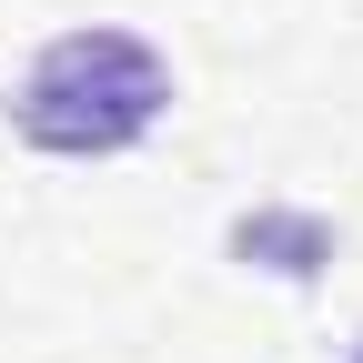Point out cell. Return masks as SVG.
<instances>
[{
  "label": "cell",
  "instance_id": "1",
  "mask_svg": "<svg viewBox=\"0 0 363 363\" xmlns=\"http://www.w3.org/2000/svg\"><path fill=\"white\" fill-rule=\"evenodd\" d=\"M172 51L121 21H81L40 40L30 71L11 81V131L51 162H121L172 121Z\"/></svg>",
  "mask_w": 363,
  "mask_h": 363
},
{
  "label": "cell",
  "instance_id": "2",
  "mask_svg": "<svg viewBox=\"0 0 363 363\" xmlns=\"http://www.w3.org/2000/svg\"><path fill=\"white\" fill-rule=\"evenodd\" d=\"M343 363H363V333H353V353H343Z\"/></svg>",
  "mask_w": 363,
  "mask_h": 363
}]
</instances>
